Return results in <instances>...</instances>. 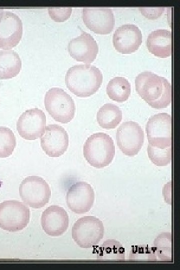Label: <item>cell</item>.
I'll return each mask as SVG.
<instances>
[{"label": "cell", "mask_w": 180, "mask_h": 270, "mask_svg": "<svg viewBox=\"0 0 180 270\" xmlns=\"http://www.w3.org/2000/svg\"><path fill=\"white\" fill-rule=\"evenodd\" d=\"M22 200L32 208H41L49 202L51 190L44 179L38 176L26 178L19 187Z\"/></svg>", "instance_id": "8992f818"}, {"label": "cell", "mask_w": 180, "mask_h": 270, "mask_svg": "<svg viewBox=\"0 0 180 270\" xmlns=\"http://www.w3.org/2000/svg\"><path fill=\"white\" fill-rule=\"evenodd\" d=\"M40 146L48 156L59 157L64 154L68 148V134L58 124H48L40 137Z\"/></svg>", "instance_id": "8fae6325"}, {"label": "cell", "mask_w": 180, "mask_h": 270, "mask_svg": "<svg viewBox=\"0 0 180 270\" xmlns=\"http://www.w3.org/2000/svg\"><path fill=\"white\" fill-rule=\"evenodd\" d=\"M102 80L100 69L88 64L72 66L65 76L66 87L74 94L82 98L95 94L100 87Z\"/></svg>", "instance_id": "7a4b0ae2"}, {"label": "cell", "mask_w": 180, "mask_h": 270, "mask_svg": "<svg viewBox=\"0 0 180 270\" xmlns=\"http://www.w3.org/2000/svg\"><path fill=\"white\" fill-rule=\"evenodd\" d=\"M130 84L124 77L116 76L111 79L106 85V94L112 100L124 102L130 94Z\"/></svg>", "instance_id": "44dd1931"}, {"label": "cell", "mask_w": 180, "mask_h": 270, "mask_svg": "<svg viewBox=\"0 0 180 270\" xmlns=\"http://www.w3.org/2000/svg\"><path fill=\"white\" fill-rule=\"evenodd\" d=\"M41 225L48 235L52 236H61L68 226V214L59 206H50L42 214Z\"/></svg>", "instance_id": "e0dca14e"}, {"label": "cell", "mask_w": 180, "mask_h": 270, "mask_svg": "<svg viewBox=\"0 0 180 270\" xmlns=\"http://www.w3.org/2000/svg\"><path fill=\"white\" fill-rule=\"evenodd\" d=\"M149 144L158 148L172 146V116L167 113L151 116L146 126Z\"/></svg>", "instance_id": "ba28073f"}, {"label": "cell", "mask_w": 180, "mask_h": 270, "mask_svg": "<svg viewBox=\"0 0 180 270\" xmlns=\"http://www.w3.org/2000/svg\"><path fill=\"white\" fill-rule=\"evenodd\" d=\"M135 86L138 95L153 108H166L171 102L172 86L164 77L144 71L136 77Z\"/></svg>", "instance_id": "6da1fadb"}, {"label": "cell", "mask_w": 180, "mask_h": 270, "mask_svg": "<svg viewBox=\"0 0 180 270\" xmlns=\"http://www.w3.org/2000/svg\"><path fill=\"white\" fill-rule=\"evenodd\" d=\"M3 14H4V8H0V22L1 21Z\"/></svg>", "instance_id": "f1b7e54d"}, {"label": "cell", "mask_w": 180, "mask_h": 270, "mask_svg": "<svg viewBox=\"0 0 180 270\" xmlns=\"http://www.w3.org/2000/svg\"><path fill=\"white\" fill-rule=\"evenodd\" d=\"M124 248L120 242L114 240L104 241L98 250L97 258L104 260H125Z\"/></svg>", "instance_id": "7402d4cb"}, {"label": "cell", "mask_w": 180, "mask_h": 270, "mask_svg": "<svg viewBox=\"0 0 180 270\" xmlns=\"http://www.w3.org/2000/svg\"><path fill=\"white\" fill-rule=\"evenodd\" d=\"M172 234L162 232L154 240V249L156 257L162 261H172Z\"/></svg>", "instance_id": "603a6c76"}, {"label": "cell", "mask_w": 180, "mask_h": 270, "mask_svg": "<svg viewBox=\"0 0 180 270\" xmlns=\"http://www.w3.org/2000/svg\"><path fill=\"white\" fill-rule=\"evenodd\" d=\"M16 138L12 131L7 127H0V158L12 154L16 146Z\"/></svg>", "instance_id": "cb8c5ba5"}, {"label": "cell", "mask_w": 180, "mask_h": 270, "mask_svg": "<svg viewBox=\"0 0 180 270\" xmlns=\"http://www.w3.org/2000/svg\"><path fill=\"white\" fill-rule=\"evenodd\" d=\"M48 14L50 17L56 22H63L70 16L72 8H49Z\"/></svg>", "instance_id": "4316f807"}, {"label": "cell", "mask_w": 180, "mask_h": 270, "mask_svg": "<svg viewBox=\"0 0 180 270\" xmlns=\"http://www.w3.org/2000/svg\"><path fill=\"white\" fill-rule=\"evenodd\" d=\"M70 56L78 62H92L98 52V46L92 36L85 32L70 40L68 46Z\"/></svg>", "instance_id": "2e32d148"}, {"label": "cell", "mask_w": 180, "mask_h": 270, "mask_svg": "<svg viewBox=\"0 0 180 270\" xmlns=\"http://www.w3.org/2000/svg\"><path fill=\"white\" fill-rule=\"evenodd\" d=\"M82 18L88 28L100 34L110 33L115 23L113 12L109 8H84Z\"/></svg>", "instance_id": "7c38bea8"}, {"label": "cell", "mask_w": 180, "mask_h": 270, "mask_svg": "<svg viewBox=\"0 0 180 270\" xmlns=\"http://www.w3.org/2000/svg\"><path fill=\"white\" fill-rule=\"evenodd\" d=\"M146 45L148 51L162 58L170 56L172 52V32L168 30H156L148 36Z\"/></svg>", "instance_id": "ac0fdd59"}, {"label": "cell", "mask_w": 180, "mask_h": 270, "mask_svg": "<svg viewBox=\"0 0 180 270\" xmlns=\"http://www.w3.org/2000/svg\"><path fill=\"white\" fill-rule=\"evenodd\" d=\"M129 260L132 261H156L155 250L154 247L148 245L132 246L129 254Z\"/></svg>", "instance_id": "484cf974"}, {"label": "cell", "mask_w": 180, "mask_h": 270, "mask_svg": "<svg viewBox=\"0 0 180 270\" xmlns=\"http://www.w3.org/2000/svg\"><path fill=\"white\" fill-rule=\"evenodd\" d=\"M22 69V60L12 50H0V78L9 79L16 76Z\"/></svg>", "instance_id": "d6986e66"}, {"label": "cell", "mask_w": 180, "mask_h": 270, "mask_svg": "<svg viewBox=\"0 0 180 270\" xmlns=\"http://www.w3.org/2000/svg\"><path fill=\"white\" fill-rule=\"evenodd\" d=\"M46 126L45 114L36 108L24 111L16 122L18 134L26 140H35L41 137Z\"/></svg>", "instance_id": "30bf717a"}, {"label": "cell", "mask_w": 180, "mask_h": 270, "mask_svg": "<svg viewBox=\"0 0 180 270\" xmlns=\"http://www.w3.org/2000/svg\"><path fill=\"white\" fill-rule=\"evenodd\" d=\"M147 152L151 162L157 166H166L172 161V146L158 148L148 144Z\"/></svg>", "instance_id": "d4e9b609"}, {"label": "cell", "mask_w": 180, "mask_h": 270, "mask_svg": "<svg viewBox=\"0 0 180 270\" xmlns=\"http://www.w3.org/2000/svg\"><path fill=\"white\" fill-rule=\"evenodd\" d=\"M22 35V23L20 18L10 11L4 12L0 22V48L10 50L20 42Z\"/></svg>", "instance_id": "5bb4252c"}, {"label": "cell", "mask_w": 180, "mask_h": 270, "mask_svg": "<svg viewBox=\"0 0 180 270\" xmlns=\"http://www.w3.org/2000/svg\"><path fill=\"white\" fill-rule=\"evenodd\" d=\"M141 14L148 19H156L164 12V8H139Z\"/></svg>", "instance_id": "83f0119b"}, {"label": "cell", "mask_w": 180, "mask_h": 270, "mask_svg": "<svg viewBox=\"0 0 180 270\" xmlns=\"http://www.w3.org/2000/svg\"><path fill=\"white\" fill-rule=\"evenodd\" d=\"M104 227L102 222L94 216L78 219L72 229V238L81 248H92L102 238Z\"/></svg>", "instance_id": "5b68a950"}, {"label": "cell", "mask_w": 180, "mask_h": 270, "mask_svg": "<svg viewBox=\"0 0 180 270\" xmlns=\"http://www.w3.org/2000/svg\"><path fill=\"white\" fill-rule=\"evenodd\" d=\"M30 209L18 200H5L0 204V228L8 232H18L30 222Z\"/></svg>", "instance_id": "52a82bcc"}, {"label": "cell", "mask_w": 180, "mask_h": 270, "mask_svg": "<svg viewBox=\"0 0 180 270\" xmlns=\"http://www.w3.org/2000/svg\"><path fill=\"white\" fill-rule=\"evenodd\" d=\"M44 105L50 115L58 122L67 124L74 117V101L62 88H52L47 91L44 97Z\"/></svg>", "instance_id": "277c9868"}, {"label": "cell", "mask_w": 180, "mask_h": 270, "mask_svg": "<svg viewBox=\"0 0 180 270\" xmlns=\"http://www.w3.org/2000/svg\"><path fill=\"white\" fill-rule=\"evenodd\" d=\"M97 122L100 127L106 129L116 128L122 120V112L112 104H106L97 112Z\"/></svg>", "instance_id": "ffe728a7"}, {"label": "cell", "mask_w": 180, "mask_h": 270, "mask_svg": "<svg viewBox=\"0 0 180 270\" xmlns=\"http://www.w3.org/2000/svg\"><path fill=\"white\" fill-rule=\"evenodd\" d=\"M112 42L115 49L119 52L122 54L134 52L142 43L141 30L135 24H123L115 30Z\"/></svg>", "instance_id": "9a60e30c"}, {"label": "cell", "mask_w": 180, "mask_h": 270, "mask_svg": "<svg viewBox=\"0 0 180 270\" xmlns=\"http://www.w3.org/2000/svg\"><path fill=\"white\" fill-rule=\"evenodd\" d=\"M83 154L88 163L96 168L108 166L115 154L112 138L104 132H96L89 136L83 147Z\"/></svg>", "instance_id": "3957f363"}, {"label": "cell", "mask_w": 180, "mask_h": 270, "mask_svg": "<svg viewBox=\"0 0 180 270\" xmlns=\"http://www.w3.org/2000/svg\"><path fill=\"white\" fill-rule=\"evenodd\" d=\"M144 138L142 129L134 122H123L117 130V145L126 156L136 155L144 144Z\"/></svg>", "instance_id": "9c48e42d"}, {"label": "cell", "mask_w": 180, "mask_h": 270, "mask_svg": "<svg viewBox=\"0 0 180 270\" xmlns=\"http://www.w3.org/2000/svg\"><path fill=\"white\" fill-rule=\"evenodd\" d=\"M68 208L78 214L88 212L94 200V192L92 186L86 182H78L69 188L66 196Z\"/></svg>", "instance_id": "4fadbf2b"}]
</instances>
